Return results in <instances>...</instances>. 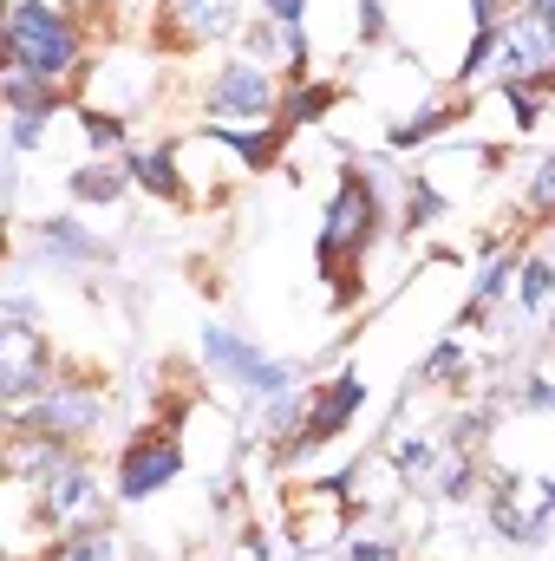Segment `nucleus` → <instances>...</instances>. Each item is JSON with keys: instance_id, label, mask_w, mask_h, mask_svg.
Wrapping results in <instances>:
<instances>
[{"instance_id": "obj_7", "label": "nucleus", "mask_w": 555, "mask_h": 561, "mask_svg": "<svg viewBox=\"0 0 555 561\" xmlns=\"http://www.w3.org/2000/svg\"><path fill=\"white\" fill-rule=\"evenodd\" d=\"M53 386V346L26 327V320H7L0 327V392L13 399V405H26V399H39Z\"/></svg>"}, {"instance_id": "obj_10", "label": "nucleus", "mask_w": 555, "mask_h": 561, "mask_svg": "<svg viewBox=\"0 0 555 561\" xmlns=\"http://www.w3.org/2000/svg\"><path fill=\"white\" fill-rule=\"evenodd\" d=\"M39 249H46V262H72V268H86V262H105V255H112L99 236H86V222H79V216H53V222H39Z\"/></svg>"}, {"instance_id": "obj_14", "label": "nucleus", "mask_w": 555, "mask_h": 561, "mask_svg": "<svg viewBox=\"0 0 555 561\" xmlns=\"http://www.w3.org/2000/svg\"><path fill=\"white\" fill-rule=\"evenodd\" d=\"M550 294H555V268L550 262H523V268H517V307H523V313H543Z\"/></svg>"}, {"instance_id": "obj_6", "label": "nucleus", "mask_w": 555, "mask_h": 561, "mask_svg": "<svg viewBox=\"0 0 555 561\" xmlns=\"http://www.w3.org/2000/svg\"><path fill=\"white\" fill-rule=\"evenodd\" d=\"M366 405V379L360 373H340V379H327V386H314V399L301 405V431H294V444H287V457H301V450H320V444H333L353 412Z\"/></svg>"}, {"instance_id": "obj_22", "label": "nucleus", "mask_w": 555, "mask_h": 561, "mask_svg": "<svg viewBox=\"0 0 555 561\" xmlns=\"http://www.w3.org/2000/svg\"><path fill=\"white\" fill-rule=\"evenodd\" d=\"M262 13H269L275 26H287V33H301V20H307V0H262Z\"/></svg>"}, {"instance_id": "obj_4", "label": "nucleus", "mask_w": 555, "mask_h": 561, "mask_svg": "<svg viewBox=\"0 0 555 561\" xmlns=\"http://www.w3.org/2000/svg\"><path fill=\"white\" fill-rule=\"evenodd\" d=\"M203 359H209L216 373H229L256 405H275V399L294 392V366L269 359L262 346H249V340H242V333H229V327H209V333H203Z\"/></svg>"}, {"instance_id": "obj_18", "label": "nucleus", "mask_w": 555, "mask_h": 561, "mask_svg": "<svg viewBox=\"0 0 555 561\" xmlns=\"http://www.w3.org/2000/svg\"><path fill=\"white\" fill-rule=\"evenodd\" d=\"M242 46H249V59H256V66H269V59L281 53V33H275V20L262 13L256 26H242Z\"/></svg>"}, {"instance_id": "obj_9", "label": "nucleus", "mask_w": 555, "mask_h": 561, "mask_svg": "<svg viewBox=\"0 0 555 561\" xmlns=\"http://www.w3.org/2000/svg\"><path fill=\"white\" fill-rule=\"evenodd\" d=\"M236 13H242V0H163V39L170 46L223 39V33H236Z\"/></svg>"}, {"instance_id": "obj_25", "label": "nucleus", "mask_w": 555, "mask_h": 561, "mask_svg": "<svg viewBox=\"0 0 555 561\" xmlns=\"http://www.w3.org/2000/svg\"><path fill=\"white\" fill-rule=\"evenodd\" d=\"M523 13H530V20L543 26V39L555 46V0H523Z\"/></svg>"}, {"instance_id": "obj_3", "label": "nucleus", "mask_w": 555, "mask_h": 561, "mask_svg": "<svg viewBox=\"0 0 555 561\" xmlns=\"http://www.w3.org/2000/svg\"><path fill=\"white\" fill-rule=\"evenodd\" d=\"M99 424H105V392L99 386H46L39 399L13 405V431L59 437V444H86Z\"/></svg>"}, {"instance_id": "obj_17", "label": "nucleus", "mask_w": 555, "mask_h": 561, "mask_svg": "<svg viewBox=\"0 0 555 561\" xmlns=\"http://www.w3.org/2000/svg\"><path fill=\"white\" fill-rule=\"evenodd\" d=\"M431 463H438L431 437H406V444H399V470H406V483H424V477H431Z\"/></svg>"}, {"instance_id": "obj_20", "label": "nucleus", "mask_w": 555, "mask_h": 561, "mask_svg": "<svg viewBox=\"0 0 555 561\" xmlns=\"http://www.w3.org/2000/svg\"><path fill=\"white\" fill-rule=\"evenodd\" d=\"M86 138L99 144V150H118V144H125V125L105 118V112H86Z\"/></svg>"}, {"instance_id": "obj_12", "label": "nucleus", "mask_w": 555, "mask_h": 561, "mask_svg": "<svg viewBox=\"0 0 555 561\" xmlns=\"http://www.w3.org/2000/svg\"><path fill=\"white\" fill-rule=\"evenodd\" d=\"M66 190H72L79 203H118V196L132 190V163H79V170L66 176Z\"/></svg>"}, {"instance_id": "obj_1", "label": "nucleus", "mask_w": 555, "mask_h": 561, "mask_svg": "<svg viewBox=\"0 0 555 561\" xmlns=\"http://www.w3.org/2000/svg\"><path fill=\"white\" fill-rule=\"evenodd\" d=\"M373 236H380V176L353 163V170L340 176L333 203H327V222H320V268L333 280L340 307L360 294V262H366Z\"/></svg>"}, {"instance_id": "obj_24", "label": "nucleus", "mask_w": 555, "mask_h": 561, "mask_svg": "<svg viewBox=\"0 0 555 561\" xmlns=\"http://www.w3.org/2000/svg\"><path fill=\"white\" fill-rule=\"evenodd\" d=\"M360 33L366 39H386V7L380 0H360Z\"/></svg>"}, {"instance_id": "obj_13", "label": "nucleus", "mask_w": 555, "mask_h": 561, "mask_svg": "<svg viewBox=\"0 0 555 561\" xmlns=\"http://www.w3.org/2000/svg\"><path fill=\"white\" fill-rule=\"evenodd\" d=\"M132 183L150 190V196H163V203H183V176H177V157H170V150H144V157H132Z\"/></svg>"}, {"instance_id": "obj_11", "label": "nucleus", "mask_w": 555, "mask_h": 561, "mask_svg": "<svg viewBox=\"0 0 555 561\" xmlns=\"http://www.w3.org/2000/svg\"><path fill=\"white\" fill-rule=\"evenodd\" d=\"M39 561H125V542L112 523H72Z\"/></svg>"}, {"instance_id": "obj_23", "label": "nucleus", "mask_w": 555, "mask_h": 561, "mask_svg": "<svg viewBox=\"0 0 555 561\" xmlns=\"http://www.w3.org/2000/svg\"><path fill=\"white\" fill-rule=\"evenodd\" d=\"M353 561H393L399 556V542H386V536H353V549H347Z\"/></svg>"}, {"instance_id": "obj_15", "label": "nucleus", "mask_w": 555, "mask_h": 561, "mask_svg": "<svg viewBox=\"0 0 555 561\" xmlns=\"http://www.w3.org/2000/svg\"><path fill=\"white\" fill-rule=\"evenodd\" d=\"M523 216L530 222H555V157H543L536 176L523 183Z\"/></svg>"}, {"instance_id": "obj_2", "label": "nucleus", "mask_w": 555, "mask_h": 561, "mask_svg": "<svg viewBox=\"0 0 555 561\" xmlns=\"http://www.w3.org/2000/svg\"><path fill=\"white\" fill-rule=\"evenodd\" d=\"M7 59H13V72H33L46 85H72L79 59H86L79 20L53 0H20L7 13Z\"/></svg>"}, {"instance_id": "obj_16", "label": "nucleus", "mask_w": 555, "mask_h": 561, "mask_svg": "<svg viewBox=\"0 0 555 561\" xmlns=\"http://www.w3.org/2000/svg\"><path fill=\"white\" fill-rule=\"evenodd\" d=\"M333 105V85H307V79H294V99L281 105V125L294 131V125H307V118H320Z\"/></svg>"}, {"instance_id": "obj_8", "label": "nucleus", "mask_w": 555, "mask_h": 561, "mask_svg": "<svg viewBox=\"0 0 555 561\" xmlns=\"http://www.w3.org/2000/svg\"><path fill=\"white\" fill-rule=\"evenodd\" d=\"M203 105H209V118H262V112H275V72L256 59H236L209 79Z\"/></svg>"}, {"instance_id": "obj_19", "label": "nucleus", "mask_w": 555, "mask_h": 561, "mask_svg": "<svg viewBox=\"0 0 555 561\" xmlns=\"http://www.w3.org/2000/svg\"><path fill=\"white\" fill-rule=\"evenodd\" d=\"M510 405H517V412H555V386L543 379V373H530V379L510 392Z\"/></svg>"}, {"instance_id": "obj_5", "label": "nucleus", "mask_w": 555, "mask_h": 561, "mask_svg": "<svg viewBox=\"0 0 555 561\" xmlns=\"http://www.w3.org/2000/svg\"><path fill=\"white\" fill-rule=\"evenodd\" d=\"M177 470H183L177 431H170V424H150V431H138V437L125 444V457H118V496H125V503H144V496H157L163 483H177Z\"/></svg>"}, {"instance_id": "obj_21", "label": "nucleus", "mask_w": 555, "mask_h": 561, "mask_svg": "<svg viewBox=\"0 0 555 561\" xmlns=\"http://www.w3.org/2000/svg\"><path fill=\"white\" fill-rule=\"evenodd\" d=\"M424 379H464V346H438L424 359Z\"/></svg>"}]
</instances>
